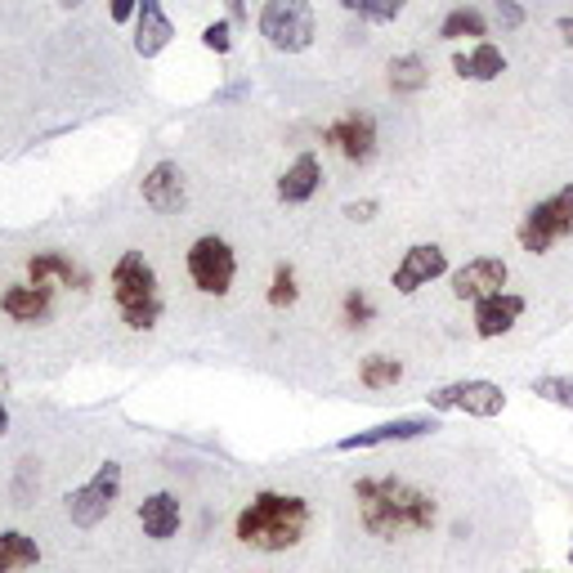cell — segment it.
Returning a JSON list of instances; mask_svg holds the SVG:
<instances>
[{
	"label": "cell",
	"instance_id": "4fadbf2b",
	"mask_svg": "<svg viewBox=\"0 0 573 573\" xmlns=\"http://www.w3.org/2000/svg\"><path fill=\"white\" fill-rule=\"evenodd\" d=\"M139 194H144V207H148V211H158V215H175V211H184V202H188V184H184L179 162H158V166H152V171L144 175Z\"/></svg>",
	"mask_w": 573,
	"mask_h": 573
},
{
	"label": "cell",
	"instance_id": "ffe728a7",
	"mask_svg": "<svg viewBox=\"0 0 573 573\" xmlns=\"http://www.w3.org/2000/svg\"><path fill=\"white\" fill-rule=\"evenodd\" d=\"M452 72L462 76V82H498V76L507 72V54L493 41H479L466 54H452Z\"/></svg>",
	"mask_w": 573,
	"mask_h": 573
},
{
	"label": "cell",
	"instance_id": "f546056e",
	"mask_svg": "<svg viewBox=\"0 0 573 573\" xmlns=\"http://www.w3.org/2000/svg\"><path fill=\"white\" fill-rule=\"evenodd\" d=\"M498 23H502L507 32L524 27V10H520V0H498Z\"/></svg>",
	"mask_w": 573,
	"mask_h": 573
},
{
	"label": "cell",
	"instance_id": "8d00e7d4",
	"mask_svg": "<svg viewBox=\"0 0 573 573\" xmlns=\"http://www.w3.org/2000/svg\"><path fill=\"white\" fill-rule=\"evenodd\" d=\"M569 560H573V543H569Z\"/></svg>",
	"mask_w": 573,
	"mask_h": 573
},
{
	"label": "cell",
	"instance_id": "f1b7e54d",
	"mask_svg": "<svg viewBox=\"0 0 573 573\" xmlns=\"http://www.w3.org/2000/svg\"><path fill=\"white\" fill-rule=\"evenodd\" d=\"M202 46L215 50V54H228V50H234V27H228L224 18H215V23L202 32Z\"/></svg>",
	"mask_w": 573,
	"mask_h": 573
},
{
	"label": "cell",
	"instance_id": "8992f818",
	"mask_svg": "<svg viewBox=\"0 0 573 573\" xmlns=\"http://www.w3.org/2000/svg\"><path fill=\"white\" fill-rule=\"evenodd\" d=\"M117 498H122V466H117V462H103L82 488L67 493L63 507H67V520H72L76 528H95V524H103V520L112 515Z\"/></svg>",
	"mask_w": 573,
	"mask_h": 573
},
{
	"label": "cell",
	"instance_id": "44dd1931",
	"mask_svg": "<svg viewBox=\"0 0 573 573\" xmlns=\"http://www.w3.org/2000/svg\"><path fill=\"white\" fill-rule=\"evenodd\" d=\"M41 564V547L23 528H0V573H18Z\"/></svg>",
	"mask_w": 573,
	"mask_h": 573
},
{
	"label": "cell",
	"instance_id": "d4e9b609",
	"mask_svg": "<svg viewBox=\"0 0 573 573\" xmlns=\"http://www.w3.org/2000/svg\"><path fill=\"white\" fill-rule=\"evenodd\" d=\"M350 14H363L368 23H395L408 0H340Z\"/></svg>",
	"mask_w": 573,
	"mask_h": 573
},
{
	"label": "cell",
	"instance_id": "83f0119b",
	"mask_svg": "<svg viewBox=\"0 0 573 573\" xmlns=\"http://www.w3.org/2000/svg\"><path fill=\"white\" fill-rule=\"evenodd\" d=\"M340 319H346L350 327H368L376 319V304L363 296V291H350L346 300H340Z\"/></svg>",
	"mask_w": 573,
	"mask_h": 573
},
{
	"label": "cell",
	"instance_id": "9a60e30c",
	"mask_svg": "<svg viewBox=\"0 0 573 573\" xmlns=\"http://www.w3.org/2000/svg\"><path fill=\"white\" fill-rule=\"evenodd\" d=\"M27 283H36V287L86 291V287H90V274H86L72 256H63V251H36V256L27 260Z\"/></svg>",
	"mask_w": 573,
	"mask_h": 573
},
{
	"label": "cell",
	"instance_id": "836d02e7",
	"mask_svg": "<svg viewBox=\"0 0 573 573\" xmlns=\"http://www.w3.org/2000/svg\"><path fill=\"white\" fill-rule=\"evenodd\" d=\"M10 431V412H5V403H0V435Z\"/></svg>",
	"mask_w": 573,
	"mask_h": 573
},
{
	"label": "cell",
	"instance_id": "d6986e66",
	"mask_svg": "<svg viewBox=\"0 0 573 573\" xmlns=\"http://www.w3.org/2000/svg\"><path fill=\"white\" fill-rule=\"evenodd\" d=\"M319 184H323V162L314 158V152H300L278 179V202H287V207L310 202L319 194Z\"/></svg>",
	"mask_w": 573,
	"mask_h": 573
},
{
	"label": "cell",
	"instance_id": "8fae6325",
	"mask_svg": "<svg viewBox=\"0 0 573 573\" xmlns=\"http://www.w3.org/2000/svg\"><path fill=\"white\" fill-rule=\"evenodd\" d=\"M435 431H439L435 416H395V422H381L372 431H354L346 439H336V452H359V448H381V444H408V439H426Z\"/></svg>",
	"mask_w": 573,
	"mask_h": 573
},
{
	"label": "cell",
	"instance_id": "7402d4cb",
	"mask_svg": "<svg viewBox=\"0 0 573 573\" xmlns=\"http://www.w3.org/2000/svg\"><path fill=\"white\" fill-rule=\"evenodd\" d=\"M426 82H431V67L422 54H399L390 63V90L395 95H416V90H426Z\"/></svg>",
	"mask_w": 573,
	"mask_h": 573
},
{
	"label": "cell",
	"instance_id": "3957f363",
	"mask_svg": "<svg viewBox=\"0 0 573 573\" xmlns=\"http://www.w3.org/2000/svg\"><path fill=\"white\" fill-rule=\"evenodd\" d=\"M112 300L122 310V323L130 332H152L162 319V287H158V270L139 256L126 251L117 264H112Z\"/></svg>",
	"mask_w": 573,
	"mask_h": 573
},
{
	"label": "cell",
	"instance_id": "9c48e42d",
	"mask_svg": "<svg viewBox=\"0 0 573 573\" xmlns=\"http://www.w3.org/2000/svg\"><path fill=\"white\" fill-rule=\"evenodd\" d=\"M323 144L336 148L346 162L368 166L376 158V117L372 112H346V117L323 130Z\"/></svg>",
	"mask_w": 573,
	"mask_h": 573
},
{
	"label": "cell",
	"instance_id": "5bb4252c",
	"mask_svg": "<svg viewBox=\"0 0 573 573\" xmlns=\"http://www.w3.org/2000/svg\"><path fill=\"white\" fill-rule=\"evenodd\" d=\"M0 314L10 323L36 327V323H50L54 319V287H36V283H18L0 296Z\"/></svg>",
	"mask_w": 573,
	"mask_h": 573
},
{
	"label": "cell",
	"instance_id": "277c9868",
	"mask_svg": "<svg viewBox=\"0 0 573 573\" xmlns=\"http://www.w3.org/2000/svg\"><path fill=\"white\" fill-rule=\"evenodd\" d=\"M569 234H573V184L556 188V194L543 198L538 207H528V215H524L520 228H515V238H520V247H524L528 256L551 251V247L564 242Z\"/></svg>",
	"mask_w": 573,
	"mask_h": 573
},
{
	"label": "cell",
	"instance_id": "52a82bcc",
	"mask_svg": "<svg viewBox=\"0 0 573 573\" xmlns=\"http://www.w3.org/2000/svg\"><path fill=\"white\" fill-rule=\"evenodd\" d=\"M188 278L202 296H228L234 291V278H238V256L224 238L207 234L188 247Z\"/></svg>",
	"mask_w": 573,
	"mask_h": 573
},
{
	"label": "cell",
	"instance_id": "d590c367",
	"mask_svg": "<svg viewBox=\"0 0 573 573\" xmlns=\"http://www.w3.org/2000/svg\"><path fill=\"white\" fill-rule=\"evenodd\" d=\"M528 573H547V569H528Z\"/></svg>",
	"mask_w": 573,
	"mask_h": 573
},
{
	"label": "cell",
	"instance_id": "4dcf8cb0",
	"mask_svg": "<svg viewBox=\"0 0 573 573\" xmlns=\"http://www.w3.org/2000/svg\"><path fill=\"white\" fill-rule=\"evenodd\" d=\"M346 215L359 220V224H368V220H376V202H346Z\"/></svg>",
	"mask_w": 573,
	"mask_h": 573
},
{
	"label": "cell",
	"instance_id": "5b68a950",
	"mask_svg": "<svg viewBox=\"0 0 573 573\" xmlns=\"http://www.w3.org/2000/svg\"><path fill=\"white\" fill-rule=\"evenodd\" d=\"M260 36L283 54H300L314 46V10L310 0H264Z\"/></svg>",
	"mask_w": 573,
	"mask_h": 573
},
{
	"label": "cell",
	"instance_id": "1f68e13d",
	"mask_svg": "<svg viewBox=\"0 0 573 573\" xmlns=\"http://www.w3.org/2000/svg\"><path fill=\"white\" fill-rule=\"evenodd\" d=\"M139 10V0H112V23H130Z\"/></svg>",
	"mask_w": 573,
	"mask_h": 573
},
{
	"label": "cell",
	"instance_id": "2e32d148",
	"mask_svg": "<svg viewBox=\"0 0 573 573\" xmlns=\"http://www.w3.org/2000/svg\"><path fill=\"white\" fill-rule=\"evenodd\" d=\"M524 296H515V291H498V296H484V300H475V336L479 340H498V336H507L520 319H524Z\"/></svg>",
	"mask_w": 573,
	"mask_h": 573
},
{
	"label": "cell",
	"instance_id": "6da1fadb",
	"mask_svg": "<svg viewBox=\"0 0 573 573\" xmlns=\"http://www.w3.org/2000/svg\"><path fill=\"white\" fill-rule=\"evenodd\" d=\"M354 502L359 524L381 543H395L403 533H431L439 524V502L399 475H363L354 484Z\"/></svg>",
	"mask_w": 573,
	"mask_h": 573
},
{
	"label": "cell",
	"instance_id": "cb8c5ba5",
	"mask_svg": "<svg viewBox=\"0 0 573 573\" xmlns=\"http://www.w3.org/2000/svg\"><path fill=\"white\" fill-rule=\"evenodd\" d=\"M439 36H444V41H462V36H488V18L475 5H462V10H452L439 23Z\"/></svg>",
	"mask_w": 573,
	"mask_h": 573
},
{
	"label": "cell",
	"instance_id": "ba28073f",
	"mask_svg": "<svg viewBox=\"0 0 573 573\" xmlns=\"http://www.w3.org/2000/svg\"><path fill=\"white\" fill-rule=\"evenodd\" d=\"M435 412H466V416H498L507 408V390L498 381H452L431 395Z\"/></svg>",
	"mask_w": 573,
	"mask_h": 573
},
{
	"label": "cell",
	"instance_id": "30bf717a",
	"mask_svg": "<svg viewBox=\"0 0 573 573\" xmlns=\"http://www.w3.org/2000/svg\"><path fill=\"white\" fill-rule=\"evenodd\" d=\"M448 274V251L444 247H435V242H416V247H408L403 251V260L395 264V291L399 296H416L422 287H431L435 278H444Z\"/></svg>",
	"mask_w": 573,
	"mask_h": 573
},
{
	"label": "cell",
	"instance_id": "7a4b0ae2",
	"mask_svg": "<svg viewBox=\"0 0 573 573\" xmlns=\"http://www.w3.org/2000/svg\"><path fill=\"white\" fill-rule=\"evenodd\" d=\"M314 524V511L300 493H278V488H260L256 498L242 507L238 524H234V538L251 551H291L304 543V533Z\"/></svg>",
	"mask_w": 573,
	"mask_h": 573
},
{
	"label": "cell",
	"instance_id": "4316f807",
	"mask_svg": "<svg viewBox=\"0 0 573 573\" xmlns=\"http://www.w3.org/2000/svg\"><path fill=\"white\" fill-rule=\"evenodd\" d=\"M274 304V310H291V304L300 300V287H296V270L291 264H278L274 270V283H270V296H264Z\"/></svg>",
	"mask_w": 573,
	"mask_h": 573
},
{
	"label": "cell",
	"instance_id": "ac0fdd59",
	"mask_svg": "<svg viewBox=\"0 0 573 573\" xmlns=\"http://www.w3.org/2000/svg\"><path fill=\"white\" fill-rule=\"evenodd\" d=\"M139 524L152 543H171L179 524H184V511H179V498L175 493H148V498L139 502Z\"/></svg>",
	"mask_w": 573,
	"mask_h": 573
},
{
	"label": "cell",
	"instance_id": "603a6c76",
	"mask_svg": "<svg viewBox=\"0 0 573 573\" xmlns=\"http://www.w3.org/2000/svg\"><path fill=\"white\" fill-rule=\"evenodd\" d=\"M359 381H363L368 390H395L399 381H403V363L390 359V354H368L359 363Z\"/></svg>",
	"mask_w": 573,
	"mask_h": 573
},
{
	"label": "cell",
	"instance_id": "e575fe53",
	"mask_svg": "<svg viewBox=\"0 0 573 573\" xmlns=\"http://www.w3.org/2000/svg\"><path fill=\"white\" fill-rule=\"evenodd\" d=\"M59 5H63V10H76V5H82V0H59Z\"/></svg>",
	"mask_w": 573,
	"mask_h": 573
},
{
	"label": "cell",
	"instance_id": "7c38bea8",
	"mask_svg": "<svg viewBox=\"0 0 573 573\" xmlns=\"http://www.w3.org/2000/svg\"><path fill=\"white\" fill-rule=\"evenodd\" d=\"M507 278H511L507 260H498V256H479V260L462 264V270L452 274V296L475 304V300H484V296L507 291Z\"/></svg>",
	"mask_w": 573,
	"mask_h": 573
},
{
	"label": "cell",
	"instance_id": "484cf974",
	"mask_svg": "<svg viewBox=\"0 0 573 573\" xmlns=\"http://www.w3.org/2000/svg\"><path fill=\"white\" fill-rule=\"evenodd\" d=\"M533 395L564 408V412H573V376H538V381H533Z\"/></svg>",
	"mask_w": 573,
	"mask_h": 573
},
{
	"label": "cell",
	"instance_id": "e0dca14e",
	"mask_svg": "<svg viewBox=\"0 0 573 573\" xmlns=\"http://www.w3.org/2000/svg\"><path fill=\"white\" fill-rule=\"evenodd\" d=\"M171 41H175V23L166 18L162 0H139V10H135V54L158 59Z\"/></svg>",
	"mask_w": 573,
	"mask_h": 573
},
{
	"label": "cell",
	"instance_id": "d6a6232c",
	"mask_svg": "<svg viewBox=\"0 0 573 573\" xmlns=\"http://www.w3.org/2000/svg\"><path fill=\"white\" fill-rule=\"evenodd\" d=\"M556 32H560V36H564V46H569V50H573V14H564V18H560V23H556Z\"/></svg>",
	"mask_w": 573,
	"mask_h": 573
}]
</instances>
